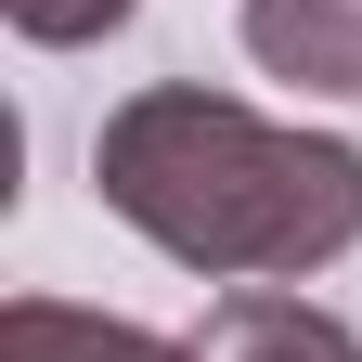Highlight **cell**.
<instances>
[{
  "label": "cell",
  "mask_w": 362,
  "mask_h": 362,
  "mask_svg": "<svg viewBox=\"0 0 362 362\" xmlns=\"http://www.w3.org/2000/svg\"><path fill=\"white\" fill-rule=\"evenodd\" d=\"M90 194L156 259L207 272V285H310L324 259L362 246V143L285 129L233 90H194V78H156L129 104H104Z\"/></svg>",
  "instance_id": "obj_1"
},
{
  "label": "cell",
  "mask_w": 362,
  "mask_h": 362,
  "mask_svg": "<svg viewBox=\"0 0 362 362\" xmlns=\"http://www.w3.org/2000/svg\"><path fill=\"white\" fill-rule=\"evenodd\" d=\"M194 362H362V337L337 324V310L285 298V285H233L194 324Z\"/></svg>",
  "instance_id": "obj_2"
},
{
  "label": "cell",
  "mask_w": 362,
  "mask_h": 362,
  "mask_svg": "<svg viewBox=\"0 0 362 362\" xmlns=\"http://www.w3.org/2000/svg\"><path fill=\"white\" fill-rule=\"evenodd\" d=\"M246 52L298 90L362 104V0H246Z\"/></svg>",
  "instance_id": "obj_3"
},
{
  "label": "cell",
  "mask_w": 362,
  "mask_h": 362,
  "mask_svg": "<svg viewBox=\"0 0 362 362\" xmlns=\"http://www.w3.org/2000/svg\"><path fill=\"white\" fill-rule=\"evenodd\" d=\"M0 362H194V337H143V324L78 310V298H13L0 310Z\"/></svg>",
  "instance_id": "obj_4"
},
{
  "label": "cell",
  "mask_w": 362,
  "mask_h": 362,
  "mask_svg": "<svg viewBox=\"0 0 362 362\" xmlns=\"http://www.w3.org/2000/svg\"><path fill=\"white\" fill-rule=\"evenodd\" d=\"M13 13V39H39V52H90V39H117L143 0H0Z\"/></svg>",
  "instance_id": "obj_5"
}]
</instances>
